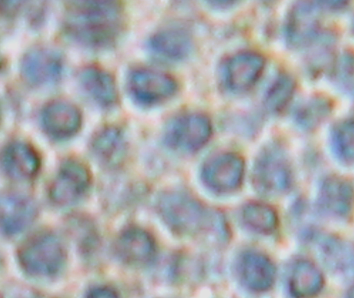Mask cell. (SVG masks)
<instances>
[{
  "mask_svg": "<svg viewBox=\"0 0 354 298\" xmlns=\"http://www.w3.org/2000/svg\"><path fill=\"white\" fill-rule=\"evenodd\" d=\"M123 14L115 1H72L66 5L65 32L90 48L106 47L115 42L122 26Z\"/></svg>",
  "mask_w": 354,
  "mask_h": 298,
  "instance_id": "6da1fadb",
  "label": "cell"
},
{
  "mask_svg": "<svg viewBox=\"0 0 354 298\" xmlns=\"http://www.w3.org/2000/svg\"><path fill=\"white\" fill-rule=\"evenodd\" d=\"M19 259L28 273L48 277L59 271L64 263L65 252L56 236L42 233L24 243L19 252Z\"/></svg>",
  "mask_w": 354,
  "mask_h": 298,
  "instance_id": "7a4b0ae2",
  "label": "cell"
},
{
  "mask_svg": "<svg viewBox=\"0 0 354 298\" xmlns=\"http://www.w3.org/2000/svg\"><path fill=\"white\" fill-rule=\"evenodd\" d=\"M158 209L168 225L180 234H197L205 228L207 222L204 208L185 194H165L159 200Z\"/></svg>",
  "mask_w": 354,
  "mask_h": 298,
  "instance_id": "3957f363",
  "label": "cell"
},
{
  "mask_svg": "<svg viewBox=\"0 0 354 298\" xmlns=\"http://www.w3.org/2000/svg\"><path fill=\"white\" fill-rule=\"evenodd\" d=\"M127 87L132 98L146 106L168 100L178 89L177 82L171 76L147 68L131 71L128 77Z\"/></svg>",
  "mask_w": 354,
  "mask_h": 298,
  "instance_id": "277c9868",
  "label": "cell"
},
{
  "mask_svg": "<svg viewBox=\"0 0 354 298\" xmlns=\"http://www.w3.org/2000/svg\"><path fill=\"white\" fill-rule=\"evenodd\" d=\"M209 119L199 113L181 115L167 125L165 132L166 144L174 150L194 152L203 147L212 134Z\"/></svg>",
  "mask_w": 354,
  "mask_h": 298,
  "instance_id": "5b68a950",
  "label": "cell"
},
{
  "mask_svg": "<svg viewBox=\"0 0 354 298\" xmlns=\"http://www.w3.org/2000/svg\"><path fill=\"white\" fill-rule=\"evenodd\" d=\"M264 67L265 59L259 53H236L227 58L221 66V83L231 93L247 91L259 80Z\"/></svg>",
  "mask_w": 354,
  "mask_h": 298,
  "instance_id": "8992f818",
  "label": "cell"
},
{
  "mask_svg": "<svg viewBox=\"0 0 354 298\" xmlns=\"http://www.w3.org/2000/svg\"><path fill=\"white\" fill-rule=\"evenodd\" d=\"M63 71V60L54 49L37 47L24 55L20 65L21 75L28 85L44 87L57 82Z\"/></svg>",
  "mask_w": 354,
  "mask_h": 298,
  "instance_id": "52a82bcc",
  "label": "cell"
},
{
  "mask_svg": "<svg viewBox=\"0 0 354 298\" xmlns=\"http://www.w3.org/2000/svg\"><path fill=\"white\" fill-rule=\"evenodd\" d=\"M290 181V171L281 153L275 148L263 150L253 171V183L264 195H273L287 189Z\"/></svg>",
  "mask_w": 354,
  "mask_h": 298,
  "instance_id": "ba28073f",
  "label": "cell"
},
{
  "mask_svg": "<svg viewBox=\"0 0 354 298\" xmlns=\"http://www.w3.org/2000/svg\"><path fill=\"white\" fill-rule=\"evenodd\" d=\"M244 163L235 153L219 154L209 159L202 169L204 183L212 190L230 192L237 189L243 179Z\"/></svg>",
  "mask_w": 354,
  "mask_h": 298,
  "instance_id": "9c48e42d",
  "label": "cell"
},
{
  "mask_svg": "<svg viewBox=\"0 0 354 298\" xmlns=\"http://www.w3.org/2000/svg\"><path fill=\"white\" fill-rule=\"evenodd\" d=\"M90 176L86 166L76 160L64 162L50 188L51 199L65 205L77 200L87 190Z\"/></svg>",
  "mask_w": 354,
  "mask_h": 298,
  "instance_id": "30bf717a",
  "label": "cell"
},
{
  "mask_svg": "<svg viewBox=\"0 0 354 298\" xmlns=\"http://www.w3.org/2000/svg\"><path fill=\"white\" fill-rule=\"evenodd\" d=\"M44 129L50 137L64 139L75 134L82 123L78 108L65 100H54L45 106L41 113Z\"/></svg>",
  "mask_w": 354,
  "mask_h": 298,
  "instance_id": "8fae6325",
  "label": "cell"
},
{
  "mask_svg": "<svg viewBox=\"0 0 354 298\" xmlns=\"http://www.w3.org/2000/svg\"><path fill=\"white\" fill-rule=\"evenodd\" d=\"M193 42L190 35L179 28H167L154 33L148 42L150 52L167 61H180L191 53Z\"/></svg>",
  "mask_w": 354,
  "mask_h": 298,
  "instance_id": "7c38bea8",
  "label": "cell"
},
{
  "mask_svg": "<svg viewBox=\"0 0 354 298\" xmlns=\"http://www.w3.org/2000/svg\"><path fill=\"white\" fill-rule=\"evenodd\" d=\"M155 251V244L151 236L138 228L124 231L115 243L118 256L129 265H142L148 263L153 259Z\"/></svg>",
  "mask_w": 354,
  "mask_h": 298,
  "instance_id": "4fadbf2b",
  "label": "cell"
},
{
  "mask_svg": "<svg viewBox=\"0 0 354 298\" xmlns=\"http://www.w3.org/2000/svg\"><path fill=\"white\" fill-rule=\"evenodd\" d=\"M31 199L17 193L6 194L1 200V225L7 235L18 234L26 229L36 215Z\"/></svg>",
  "mask_w": 354,
  "mask_h": 298,
  "instance_id": "5bb4252c",
  "label": "cell"
},
{
  "mask_svg": "<svg viewBox=\"0 0 354 298\" xmlns=\"http://www.w3.org/2000/svg\"><path fill=\"white\" fill-rule=\"evenodd\" d=\"M2 165L9 177L17 180H25L37 174L39 168V159L32 146L16 141L5 148L2 155Z\"/></svg>",
  "mask_w": 354,
  "mask_h": 298,
  "instance_id": "9a60e30c",
  "label": "cell"
},
{
  "mask_svg": "<svg viewBox=\"0 0 354 298\" xmlns=\"http://www.w3.org/2000/svg\"><path fill=\"white\" fill-rule=\"evenodd\" d=\"M80 87L99 106L107 108L117 100V89L113 78L106 71L96 67L84 69L78 76Z\"/></svg>",
  "mask_w": 354,
  "mask_h": 298,
  "instance_id": "2e32d148",
  "label": "cell"
},
{
  "mask_svg": "<svg viewBox=\"0 0 354 298\" xmlns=\"http://www.w3.org/2000/svg\"><path fill=\"white\" fill-rule=\"evenodd\" d=\"M240 271L245 285L255 292L268 290L274 281L275 268L266 256L247 252L241 259Z\"/></svg>",
  "mask_w": 354,
  "mask_h": 298,
  "instance_id": "e0dca14e",
  "label": "cell"
},
{
  "mask_svg": "<svg viewBox=\"0 0 354 298\" xmlns=\"http://www.w3.org/2000/svg\"><path fill=\"white\" fill-rule=\"evenodd\" d=\"M354 202V191L346 180L337 177L326 179L322 184L319 203L330 214L344 216L350 212Z\"/></svg>",
  "mask_w": 354,
  "mask_h": 298,
  "instance_id": "ac0fdd59",
  "label": "cell"
},
{
  "mask_svg": "<svg viewBox=\"0 0 354 298\" xmlns=\"http://www.w3.org/2000/svg\"><path fill=\"white\" fill-rule=\"evenodd\" d=\"M95 157L106 165L120 164L126 152V142L120 130L109 127L99 131L91 143Z\"/></svg>",
  "mask_w": 354,
  "mask_h": 298,
  "instance_id": "d6986e66",
  "label": "cell"
},
{
  "mask_svg": "<svg viewBox=\"0 0 354 298\" xmlns=\"http://www.w3.org/2000/svg\"><path fill=\"white\" fill-rule=\"evenodd\" d=\"M324 284L321 272L308 261L297 262L290 279V290L297 298H310L318 294Z\"/></svg>",
  "mask_w": 354,
  "mask_h": 298,
  "instance_id": "ffe728a7",
  "label": "cell"
},
{
  "mask_svg": "<svg viewBox=\"0 0 354 298\" xmlns=\"http://www.w3.org/2000/svg\"><path fill=\"white\" fill-rule=\"evenodd\" d=\"M243 219L253 230L269 234L277 226V216L272 208L263 203L252 202L243 209Z\"/></svg>",
  "mask_w": 354,
  "mask_h": 298,
  "instance_id": "44dd1931",
  "label": "cell"
},
{
  "mask_svg": "<svg viewBox=\"0 0 354 298\" xmlns=\"http://www.w3.org/2000/svg\"><path fill=\"white\" fill-rule=\"evenodd\" d=\"M294 90V82L290 77L281 74L268 88L264 97V104L268 109L277 112L281 109L290 99Z\"/></svg>",
  "mask_w": 354,
  "mask_h": 298,
  "instance_id": "7402d4cb",
  "label": "cell"
},
{
  "mask_svg": "<svg viewBox=\"0 0 354 298\" xmlns=\"http://www.w3.org/2000/svg\"><path fill=\"white\" fill-rule=\"evenodd\" d=\"M333 146L337 155L346 161H354V120L339 124L333 130Z\"/></svg>",
  "mask_w": 354,
  "mask_h": 298,
  "instance_id": "603a6c76",
  "label": "cell"
},
{
  "mask_svg": "<svg viewBox=\"0 0 354 298\" xmlns=\"http://www.w3.org/2000/svg\"><path fill=\"white\" fill-rule=\"evenodd\" d=\"M86 298H120L112 289L106 287H98L91 290Z\"/></svg>",
  "mask_w": 354,
  "mask_h": 298,
  "instance_id": "cb8c5ba5",
  "label": "cell"
},
{
  "mask_svg": "<svg viewBox=\"0 0 354 298\" xmlns=\"http://www.w3.org/2000/svg\"><path fill=\"white\" fill-rule=\"evenodd\" d=\"M348 297L354 298V287L350 290Z\"/></svg>",
  "mask_w": 354,
  "mask_h": 298,
  "instance_id": "d4e9b609",
  "label": "cell"
}]
</instances>
